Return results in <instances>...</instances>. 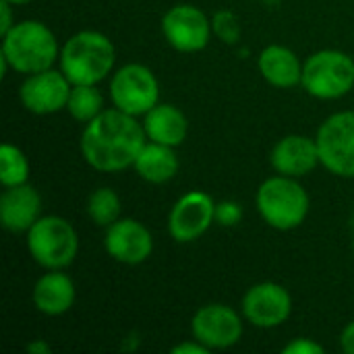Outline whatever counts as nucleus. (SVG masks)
Returning a JSON list of instances; mask_svg holds the SVG:
<instances>
[{"mask_svg": "<svg viewBox=\"0 0 354 354\" xmlns=\"http://www.w3.org/2000/svg\"><path fill=\"white\" fill-rule=\"evenodd\" d=\"M147 143L143 122L118 108H108L89 120L81 133V156L97 172L116 174L133 168Z\"/></svg>", "mask_w": 354, "mask_h": 354, "instance_id": "f257e3e1", "label": "nucleus"}, {"mask_svg": "<svg viewBox=\"0 0 354 354\" xmlns=\"http://www.w3.org/2000/svg\"><path fill=\"white\" fill-rule=\"evenodd\" d=\"M58 66L73 85H100L114 73L116 46L100 31H77L60 46Z\"/></svg>", "mask_w": 354, "mask_h": 354, "instance_id": "f03ea898", "label": "nucleus"}, {"mask_svg": "<svg viewBox=\"0 0 354 354\" xmlns=\"http://www.w3.org/2000/svg\"><path fill=\"white\" fill-rule=\"evenodd\" d=\"M58 56L60 46L54 31L37 19L17 21L2 35L0 58H4L6 64L21 75L52 68L54 62H58Z\"/></svg>", "mask_w": 354, "mask_h": 354, "instance_id": "7ed1b4c3", "label": "nucleus"}, {"mask_svg": "<svg viewBox=\"0 0 354 354\" xmlns=\"http://www.w3.org/2000/svg\"><path fill=\"white\" fill-rule=\"evenodd\" d=\"M255 207L270 228L288 232L307 220L311 197L299 178L276 174L259 185L255 193Z\"/></svg>", "mask_w": 354, "mask_h": 354, "instance_id": "20e7f679", "label": "nucleus"}, {"mask_svg": "<svg viewBox=\"0 0 354 354\" xmlns=\"http://www.w3.org/2000/svg\"><path fill=\"white\" fill-rule=\"evenodd\" d=\"M31 259L44 270H66L79 253V234L62 216H41L27 232Z\"/></svg>", "mask_w": 354, "mask_h": 354, "instance_id": "39448f33", "label": "nucleus"}, {"mask_svg": "<svg viewBox=\"0 0 354 354\" xmlns=\"http://www.w3.org/2000/svg\"><path fill=\"white\" fill-rule=\"evenodd\" d=\"M301 87L315 100L332 102L348 95L354 87V60L334 48L317 50L303 64Z\"/></svg>", "mask_w": 354, "mask_h": 354, "instance_id": "423d86ee", "label": "nucleus"}, {"mask_svg": "<svg viewBox=\"0 0 354 354\" xmlns=\"http://www.w3.org/2000/svg\"><path fill=\"white\" fill-rule=\"evenodd\" d=\"M108 93L114 108L131 116H145L160 104V81L149 66L129 62L112 73Z\"/></svg>", "mask_w": 354, "mask_h": 354, "instance_id": "0eeeda50", "label": "nucleus"}, {"mask_svg": "<svg viewBox=\"0 0 354 354\" xmlns=\"http://www.w3.org/2000/svg\"><path fill=\"white\" fill-rule=\"evenodd\" d=\"M322 166L340 178H354V110L328 116L315 135Z\"/></svg>", "mask_w": 354, "mask_h": 354, "instance_id": "6e6552de", "label": "nucleus"}, {"mask_svg": "<svg viewBox=\"0 0 354 354\" xmlns=\"http://www.w3.org/2000/svg\"><path fill=\"white\" fill-rule=\"evenodd\" d=\"M162 35L180 54H195L207 48L214 27L212 19L195 4H174L162 17Z\"/></svg>", "mask_w": 354, "mask_h": 354, "instance_id": "1a4fd4ad", "label": "nucleus"}, {"mask_svg": "<svg viewBox=\"0 0 354 354\" xmlns=\"http://www.w3.org/2000/svg\"><path fill=\"white\" fill-rule=\"evenodd\" d=\"M245 317L230 305L209 303L191 317V336L209 351H226L241 342L245 332Z\"/></svg>", "mask_w": 354, "mask_h": 354, "instance_id": "9d476101", "label": "nucleus"}, {"mask_svg": "<svg viewBox=\"0 0 354 354\" xmlns=\"http://www.w3.org/2000/svg\"><path fill=\"white\" fill-rule=\"evenodd\" d=\"M216 224V201L205 191H187L168 214V232L176 243H195Z\"/></svg>", "mask_w": 354, "mask_h": 354, "instance_id": "9b49d317", "label": "nucleus"}, {"mask_svg": "<svg viewBox=\"0 0 354 354\" xmlns=\"http://www.w3.org/2000/svg\"><path fill=\"white\" fill-rule=\"evenodd\" d=\"M245 322L259 330H274L288 322L292 313V297L278 282L253 284L241 301Z\"/></svg>", "mask_w": 354, "mask_h": 354, "instance_id": "f8f14e48", "label": "nucleus"}, {"mask_svg": "<svg viewBox=\"0 0 354 354\" xmlns=\"http://www.w3.org/2000/svg\"><path fill=\"white\" fill-rule=\"evenodd\" d=\"M73 83L58 68H46L33 75H25L19 87V100L23 108L37 116L56 114L66 108Z\"/></svg>", "mask_w": 354, "mask_h": 354, "instance_id": "ddd939ff", "label": "nucleus"}, {"mask_svg": "<svg viewBox=\"0 0 354 354\" xmlns=\"http://www.w3.org/2000/svg\"><path fill=\"white\" fill-rule=\"evenodd\" d=\"M106 253L124 266H139L153 253V236L149 228L133 218H118L106 228Z\"/></svg>", "mask_w": 354, "mask_h": 354, "instance_id": "4468645a", "label": "nucleus"}, {"mask_svg": "<svg viewBox=\"0 0 354 354\" xmlns=\"http://www.w3.org/2000/svg\"><path fill=\"white\" fill-rule=\"evenodd\" d=\"M270 164L276 170V174H284L292 178H303L311 174L317 166H322L315 137L299 135V133L282 137L272 147Z\"/></svg>", "mask_w": 354, "mask_h": 354, "instance_id": "2eb2a0df", "label": "nucleus"}, {"mask_svg": "<svg viewBox=\"0 0 354 354\" xmlns=\"http://www.w3.org/2000/svg\"><path fill=\"white\" fill-rule=\"evenodd\" d=\"M41 218V195L29 183L6 187L0 195V222L12 234L27 232Z\"/></svg>", "mask_w": 354, "mask_h": 354, "instance_id": "dca6fc26", "label": "nucleus"}, {"mask_svg": "<svg viewBox=\"0 0 354 354\" xmlns=\"http://www.w3.org/2000/svg\"><path fill=\"white\" fill-rule=\"evenodd\" d=\"M75 299H77L75 282L62 270H48L44 276L37 278L31 290L33 307L48 317H58L71 311Z\"/></svg>", "mask_w": 354, "mask_h": 354, "instance_id": "f3484780", "label": "nucleus"}, {"mask_svg": "<svg viewBox=\"0 0 354 354\" xmlns=\"http://www.w3.org/2000/svg\"><path fill=\"white\" fill-rule=\"evenodd\" d=\"M303 60L297 56L295 50L272 44L266 46L257 56V71L266 83L278 89H292L299 87L303 81Z\"/></svg>", "mask_w": 354, "mask_h": 354, "instance_id": "a211bd4d", "label": "nucleus"}, {"mask_svg": "<svg viewBox=\"0 0 354 354\" xmlns=\"http://www.w3.org/2000/svg\"><path fill=\"white\" fill-rule=\"evenodd\" d=\"M143 131L147 141L178 147L185 143L189 133V120L185 112L174 104H158L143 116Z\"/></svg>", "mask_w": 354, "mask_h": 354, "instance_id": "6ab92c4d", "label": "nucleus"}, {"mask_svg": "<svg viewBox=\"0 0 354 354\" xmlns=\"http://www.w3.org/2000/svg\"><path fill=\"white\" fill-rule=\"evenodd\" d=\"M133 170L137 172L139 178H143L149 185H164L170 183L178 170H180V160L176 153V147L147 141L143 149L139 151Z\"/></svg>", "mask_w": 354, "mask_h": 354, "instance_id": "aec40b11", "label": "nucleus"}, {"mask_svg": "<svg viewBox=\"0 0 354 354\" xmlns=\"http://www.w3.org/2000/svg\"><path fill=\"white\" fill-rule=\"evenodd\" d=\"M104 108V95L97 89V85H73L66 112L81 124H87L97 114H102Z\"/></svg>", "mask_w": 354, "mask_h": 354, "instance_id": "412c9836", "label": "nucleus"}, {"mask_svg": "<svg viewBox=\"0 0 354 354\" xmlns=\"http://www.w3.org/2000/svg\"><path fill=\"white\" fill-rule=\"evenodd\" d=\"M120 212H122L120 197L110 187L95 189L87 199V216L100 228H108L110 224H114L120 218Z\"/></svg>", "mask_w": 354, "mask_h": 354, "instance_id": "4be33fe9", "label": "nucleus"}, {"mask_svg": "<svg viewBox=\"0 0 354 354\" xmlns=\"http://www.w3.org/2000/svg\"><path fill=\"white\" fill-rule=\"evenodd\" d=\"M29 180V160L21 147L2 143L0 147V183L2 187H17Z\"/></svg>", "mask_w": 354, "mask_h": 354, "instance_id": "5701e85b", "label": "nucleus"}, {"mask_svg": "<svg viewBox=\"0 0 354 354\" xmlns=\"http://www.w3.org/2000/svg\"><path fill=\"white\" fill-rule=\"evenodd\" d=\"M212 27L224 44H234L241 37V23L230 10H218L212 19Z\"/></svg>", "mask_w": 354, "mask_h": 354, "instance_id": "b1692460", "label": "nucleus"}, {"mask_svg": "<svg viewBox=\"0 0 354 354\" xmlns=\"http://www.w3.org/2000/svg\"><path fill=\"white\" fill-rule=\"evenodd\" d=\"M243 216H245V212L239 201L222 199L216 203V224L218 226H224V228L239 226L243 222Z\"/></svg>", "mask_w": 354, "mask_h": 354, "instance_id": "393cba45", "label": "nucleus"}, {"mask_svg": "<svg viewBox=\"0 0 354 354\" xmlns=\"http://www.w3.org/2000/svg\"><path fill=\"white\" fill-rule=\"evenodd\" d=\"M282 353L284 354H324L326 353V348H324L319 342L311 340V338H295L292 342H288V344L282 348Z\"/></svg>", "mask_w": 354, "mask_h": 354, "instance_id": "a878e982", "label": "nucleus"}, {"mask_svg": "<svg viewBox=\"0 0 354 354\" xmlns=\"http://www.w3.org/2000/svg\"><path fill=\"white\" fill-rule=\"evenodd\" d=\"M209 353V348L207 346H203L199 340H195V338H191L189 342H183V344H176L174 348H172V354H207Z\"/></svg>", "mask_w": 354, "mask_h": 354, "instance_id": "bb28decb", "label": "nucleus"}, {"mask_svg": "<svg viewBox=\"0 0 354 354\" xmlns=\"http://www.w3.org/2000/svg\"><path fill=\"white\" fill-rule=\"evenodd\" d=\"M17 21L12 19V4L6 0H0V35H4Z\"/></svg>", "mask_w": 354, "mask_h": 354, "instance_id": "cd10ccee", "label": "nucleus"}, {"mask_svg": "<svg viewBox=\"0 0 354 354\" xmlns=\"http://www.w3.org/2000/svg\"><path fill=\"white\" fill-rule=\"evenodd\" d=\"M340 348H342V353L354 354V319L348 326H344V330L340 334Z\"/></svg>", "mask_w": 354, "mask_h": 354, "instance_id": "c85d7f7f", "label": "nucleus"}, {"mask_svg": "<svg viewBox=\"0 0 354 354\" xmlns=\"http://www.w3.org/2000/svg\"><path fill=\"white\" fill-rule=\"evenodd\" d=\"M25 351L31 354H50V344L44 340H35V342H29L25 346Z\"/></svg>", "mask_w": 354, "mask_h": 354, "instance_id": "c756f323", "label": "nucleus"}, {"mask_svg": "<svg viewBox=\"0 0 354 354\" xmlns=\"http://www.w3.org/2000/svg\"><path fill=\"white\" fill-rule=\"evenodd\" d=\"M6 2H10L12 6H23V4H29V2H33V0H6Z\"/></svg>", "mask_w": 354, "mask_h": 354, "instance_id": "7c9ffc66", "label": "nucleus"}, {"mask_svg": "<svg viewBox=\"0 0 354 354\" xmlns=\"http://www.w3.org/2000/svg\"><path fill=\"white\" fill-rule=\"evenodd\" d=\"M353 253H354V239H353Z\"/></svg>", "mask_w": 354, "mask_h": 354, "instance_id": "2f4dec72", "label": "nucleus"}]
</instances>
